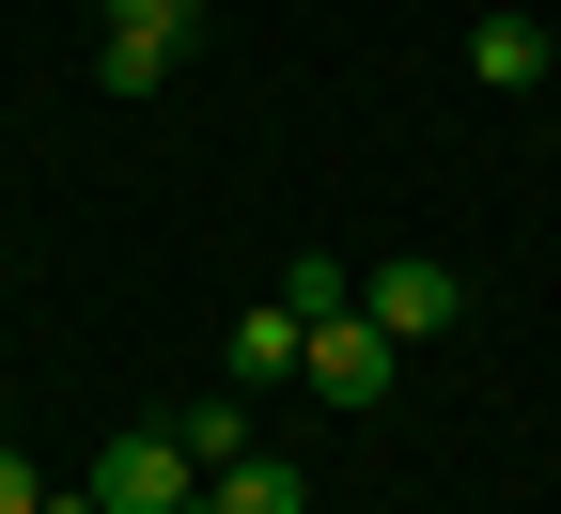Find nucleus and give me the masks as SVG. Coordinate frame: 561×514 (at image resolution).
Segmentation results:
<instances>
[{
    "label": "nucleus",
    "mask_w": 561,
    "mask_h": 514,
    "mask_svg": "<svg viewBox=\"0 0 561 514\" xmlns=\"http://www.w3.org/2000/svg\"><path fill=\"white\" fill-rule=\"evenodd\" d=\"M79 499H94V514H187V499H203V453H187L172 421H140V436H110V453H94Z\"/></svg>",
    "instance_id": "obj_1"
},
{
    "label": "nucleus",
    "mask_w": 561,
    "mask_h": 514,
    "mask_svg": "<svg viewBox=\"0 0 561 514\" xmlns=\"http://www.w3.org/2000/svg\"><path fill=\"white\" fill-rule=\"evenodd\" d=\"M187 32H203V0H94V79L110 94H157L187 62Z\"/></svg>",
    "instance_id": "obj_2"
},
{
    "label": "nucleus",
    "mask_w": 561,
    "mask_h": 514,
    "mask_svg": "<svg viewBox=\"0 0 561 514\" xmlns=\"http://www.w3.org/2000/svg\"><path fill=\"white\" fill-rule=\"evenodd\" d=\"M359 312H375L390 343H437V328H468V281L405 250V265H375V281H359Z\"/></svg>",
    "instance_id": "obj_3"
},
{
    "label": "nucleus",
    "mask_w": 561,
    "mask_h": 514,
    "mask_svg": "<svg viewBox=\"0 0 561 514\" xmlns=\"http://www.w3.org/2000/svg\"><path fill=\"white\" fill-rule=\"evenodd\" d=\"M390 358H405V343H390L375 312H328V328H312V358H297V375H312L328 406H390Z\"/></svg>",
    "instance_id": "obj_4"
},
{
    "label": "nucleus",
    "mask_w": 561,
    "mask_h": 514,
    "mask_svg": "<svg viewBox=\"0 0 561 514\" xmlns=\"http://www.w3.org/2000/svg\"><path fill=\"white\" fill-rule=\"evenodd\" d=\"M297 358H312V312H297V297H250V312H234V375H250V390H280Z\"/></svg>",
    "instance_id": "obj_5"
},
{
    "label": "nucleus",
    "mask_w": 561,
    "mask_h": 514,
    "mask_svg": "<svg viewBox=\"0 0 561 514\" xmlns=\"http://www.w3.org/2000/svg\"><path fill=\"white\" fill-rule=\"evenodd\" d=\"M468 79H483V94H530V79H546V16H483V32H468Z\"/></svg>",
    "instance_id": "obj_6"
},
{
    "label": "nucleus",
    "mask_w": 561,
    "mask_h": 514,
    "mask_svg": "<svg viewBox=\"0 0 561 514\" xmlns=\"http://www.w3.org/2000/svg\"><path fill=\"white\" fill-rule=\"evenodd\" d=\"M187 514H312V483L280 468V453H250V468H219V483H203Z\"/></svg>",
    "instance_id": "obj_7"
},
{
    "label": "nucleus",
    "mask_w": 561,
    "mask_h": 514,
    "mask_svg": "<svg viewBox=\"0 0 561 514\" xmlns=\"http://www.w3.org/2000/svg\"><path fill=\"white\" fill-rule=\"evenodd\" d=\"M172 436L203 453V483H219V468H250V406H234V390H219V406H172Z\"/></svg>",
    "instance_id": "obj_8"
},
{
    "label": "nucleus",
    "mask_w": 561,
    "mask_h": 514,
    "mask_svg": "<svg viewBox=\"0 0 561 514\" xmlns=\"http://www.w3.org/2000/svg\"><path fill=\"white\" fill-rule=\"evenodd\" d=\"M47 499H62V483H47L32 453H0V514H47Z\"/></svg>",
    "instance_id": "obj_9"
},
{
    "label": "nucleus",
    "mask_w": 561,
    "mask_h": 514,
    "mask_svg": "<svg viewBox=\"0 0 561 514\" xmlns=\"http://www.w3.org/2000/svg\"><path fill=\"white\" fill-rule=\"evenodd\" d=\"M546 79H561V32H546Z\"/></svg>",
    "instance_id": "obj_10"
}]
</instances>
